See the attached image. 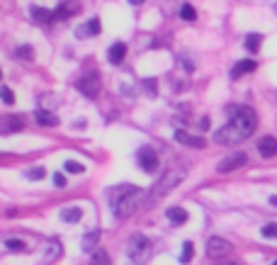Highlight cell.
<instances>
[{"instance_id": "1", "label": "cell", "mask_w": 277, "mask_h": 265, "mask_svg": "<svg viewBox=\"0 0 277 265\" xmlns=\"http://www.w3.org/2000/svg\"><path fill=\"white\" fill-rule=\"evenodd\" d=\"M255 129V112L250 107H236L234 117L226 122V124L214 134V141L222 144V146H229V144H238V141L248 139Z\"/></svg>"}, {"instance_id": "2", "label": "cell", "mask_w": 277, "mask_h": 265, "mask_svg": "<svg viewBox=\"0 0 277 265\" xmlns=\"http://www.w3.org/2000/svg\"><path fill=\"white\" fill-rule=\"evenodd\" d=\"M112 214L117 217V219H126V217H131L138 207V200H141V192H138L136 187H131V185H122V187H117V190H112Z\"/></svg>"}, {"instance_id": "3", "label": "cell", "mask_w": 277, "mask_h": 265, "mask_svg": "<svg viewBox=\"0 0 277 265\" xmlns=\"http://www.w3.org/2000/svg\"><path fill=\"white\" fill-rule=\"evenodd\" d=\"M182 178H185V170H168L166 175L161 178V182L151 190V197H163L166 192H170L173 187H178L182 182Z\"/></svg>"}, {"instance_id": "4", "label": "cell", "mask_w": 277, "mask_h": 265, "mask_svg": "<svg viewBox=\"0 0 277 265\" xmlns=\"http://www.w3.org/2000/svg\"><path fill=\"white\" fill-rule=\"evenodd\" d=\"M76 88L83 93L85 98H97V93H100V73L90 71V73L81 76L78 83H76Z\"/></svg>"}, {"instance_id": "5", "label": "cell", "mask_w": 277, "mask_h": 265, "mask_svg": "<svg viewBox=\"0 0 277 265\" xmlns=\"http://www.w3.org/2000/svg\"><path fill=\"white\" fill-rule=\"evenodd\" d=\"M126 253H129V258H134V260L146 258V255H149V238L146 236H131L129 238V246H126Z\"/></svg>"}, {"instance_id": "6", "label": "cell", "mask_w": 277, "mask_h": 265, "mask_svg": "<svg viewBox=\"0 0 277 265\" xmlns=\"http://www.w3.org/2000/svg\"><path fill=\"white\" fill-rule=\"evenodd\" d=\"M138 168L146 170V173H153L158 168V154L153 151L151 146H141L138 149Z\"/></svg>"}, {"instance_id": "7", "label": "cell", "mask_w": 277, "mask_h": 265, "mask_svg": "<svg viewBox=\"0 0 277 265\" xmlns=\"http://www.w3.org/2000/svg\"><path fill=\"white\" fill-rule=\"evenodd\" d=\"M234 253V246L229 243V241H224V238H217L212 236L207 241V255L209 258H219V255H231Z\"/></svg>"}, {"instance_id": "8", "label": "cell", "mask_w": 277, "mask_h": 265, "mask_svg": "<svg viewBox=\"0 0 277 265\" xmlns=\"http://www.w3.org/2000/svg\"><path fill=\"white\" fill-rule=\"evenodd\" d=\"M25 119L20 114H5L0 117V134H15V131H22Z\"/></svg>"}, {"instance_id": "9", "label": "cell", "mask_w": 277, "mask_h": 265, "mask_svg": "<svg viewBox=\"0 0 277 265\" xmlns=\"http://www.w3.org/2000/svg\"><path fill=\"white\" fill-rule=\"evenodd\" d=\"M246 161H248V156L238 151V154H231L229 158H224L222 163H219V168H217V170H219V173H231V170H236V168L246 166Z\"/></svg>"}, {"instance_id": "10", "label": "cell", "mask_w": 277, "mask_h": 265, "mask_svg": "<svg viewBox=\"0 0 277 265\" xmlns=\"http://www.w3.org/2000/svg\"><path fill=\"white\" fill-rule=\"evenodd\" d=\"M78 10H81V0H63L54 10V20H66L71 15H76Z\"/></svg>"}, {"instance_id": "11", "label": "cell", "mask_w": 277, "mask_h": 265, "mask_svg": "<svg viewBox=\"0 0 277 265\" xmlns=\"http://www.w3.org/2000/svg\"><path fill=\"white\" fill-rule=\"evenodd\" d=\"M100 29H102V22H100V17H93L90 22H85L83 27L76 29V37H78V39H85V37H95V34H100Z\"/></svg>"}, {"instance_id": "12", "label": "cell", "mask_w": 277, "mask_h": 265, "mask_svg": "<svg viewBox=\"0 0 277 265\" xmlns=\"http://www.w3.org/2000/svg\"><path fill=\"white\" fill-rule=\"evenodd\" d=\"M258 151H260L263 158H272L277 154V139L275 137H263L258 141Z\"/></svg>"}, {"instance_id": "13", "label": "cell", "mask_w": 277, "mask_h": 265, "mask_svg": "<svg viewBox=\"0 0 277 265\" xmlns=\"http://www.w3.org/2000/svg\"><path fill=\"white\" fill-rule=\"evenodd\" d=\"M175 141H180V144H185V146H192V149H204V146H207V144H204V139L192 137V134H187V131H182V129H178V131H175Z\"/></svg>"}, {"instance_id": "14", "label": "cell", "mask_w": 277, "mask_h": 265, "mask_svg": "<svg viewBox=\"0 0 277 265\" xmlns=\"http://www.w3.org/2000/svg\"><path fill=\"white\" fill-rule=\"evenodd\" d=\"M255 69H258V63L253 58H243V61H238L234 69H231V78H241L243 73H253Z\"/></svg>"}, {"instance_id": "15", "label": "cell", "mask_w": 277, "mask_h": 265, "mask_svg": "<svg viewBox=\"0 0 277 265\" xmlns=\"http://www.w3.org/2000/svg\"><path fill=\"white\" fill-rule=\"evenodd\" d=\"M124 56H126V44H122V42L112 44L110 51H107V58H110V63H114V66H119L124 61Z\"/></svg>"}, {"instance_id": "16", "label": "cell", "mask_w": 277, "mask_h": 265, "mask_svg": "<svg viewBox=\"0 0 277 265\" xmlns=\"http://www.w3.org/2000/svg\"><path fill=\"white\" fill-rule=\"evenodd\" d=\"M166 217H168V219H170L173 224H178V226L187 222V212L182 210V207H168V210H166Z\"/></svg>"}, {"instance_id": "17", "label": "cell", "mask_w": 277, "mask_h": 265, "mask_svg": "<svg viewBox=\"0 0 277 265\" xmlns=\"http://www.w3.org/2000/svg\"><path fill=\"white\" fill-rule=\"evenodd\" d=\"M61 219L68 224H76L83 219V210L81 207H66V210H61Z\"/></svg>"}, {"instance_id": "18", "label": "cell", "mask_w": 277, "mask_h": 265, "mask_svg": "<svg viewBox=\"0 0 277 265\" xmlns=\"http://www.w3.org/2000/svg\"><path fill=\"white\" fill-rule=\"evenodd\" d=\"M97 241H100V231H88V234H85L83 236V243H81V248H83V251H88V253H93L95 251V246H97Z\"/></svg>"}, {"instance_id": "19", "label": "cell", "mask_w": 277, "mask_h": 265, "mask_svg": "<svg viewBox=\"0 0 277 265\" xmlns=\"http://www.w3.org/2000/svg\"><path fill=\"white\" fill-rule=\"evenodd\" d=\"M34 119H37V124H44V126H56V124H58V119H56L51 112H46V110H37Z\"/></svg>"}, {"instance_id": "20", "label": "cell", "mask_w": 277, "mask_h": 265, "mask_svg": "<svg viewBox=\"0 0 277 265\" xmlns=\"http://www.w3.org/2000/svg\"><path fill=\"white\" fill-rule=\"evenodd\" d=\"M260 44H263V37L255 34V32H250L248 37H246V49H248L250 54H258L260 51Z\"/></svg>"}, {"instance_id": "21", "label": "cell", "mask_w": 277, "mask_h": 265, "mask_svg": "<svg viewBox=\"0 0 277 265\" xmlns=\"http://www.w3.org/2000/svg\"><path fill=\"white\" fill-rule=\"evenodd\" d=\"M32 17L37 22H54V13H49L44 8H37V5H32Z\"/></svg>"}, {"instance_id": "22", "label": "cell", "mask_w": 277, "mask_h": 265, "mask_svg": "<svg viewBox=\"0 0 277 265\" xmlns=\"http://www.w3.org/2000/svg\"><path fill=\"white\" fill-rule=\"evenodd\" d=\"M192 253H194L192 241H185V243H182V253H180V263L182 265L190 263V260H192Z\"/></svg>"}, {"instance_id": "23", "label": "cell", "mask_w": 277, "mask_h": 265, "mask_svg": "<svg viewBox=\"0 0 277 265\" xmlns=\"http://www.w3.org/2000/svg\"><path fill=\"white\" fill-rule=\"evenodd\" d=\"M90 265H112V260H110V255H107L105 251H93Z\"/></svg>"}, {"instance_id": "24", "label": "cell", "mask_w": 277, "mask_h": 265, "mask_svg": "<svg viewBox=\"0 0 277 265\" xmlns=\"http://www.w3.org/2000/svg\"><path fill=\"white\" fill-rule=\"evenodd\" d=\"M180 17L185 20V22H192L194 17H197V13H194V8L190 5V3H185V5L180 8Z\"/></svg>"}, {"instance_id": "25", "label": "cell", "mask_w": 277, "mask_h": 265, "mask_svg": "<svg viewBox=\"0 0 277 265\" xmlns=\"http://www.w3.org/2000/svg\"><path fill=\"white\" fill-rule=\"evenodd\" d=\"M5 246H8L10 251H25V241H22V238H8Z\"/></svg>"}, {"instance_id": "26", "label": "cell", "mask_w": 277, "mask_h": 265, "mask_svg": "<svg viewBox=\"0 0 277 265\" xmlns=\"http://www.w3.org/2000/svg\"><path fill=\"white\" fill-rule=\"evenodd\" d=\"M0 100H5L8 105H15V95L10 88H5V85H0Z\"/></svg>"}, {"instance_id": "27", "label": "cell", "mask_w": 277, "mask_h": 265, "mask_svg": "<svg viewBox=\"0 0 277 265\" xmlns=\"http://www.w3.org/2000/svg\"><path fill=\"white\" fill-rule=\"evenodd\" d=\"M44 175H46V170H44V168H29V170H27L29 180H42Z\"/></svg>"}, {"instance_id": "28", "label": "cell", "mask_w": 277, "mask_h": 265, "mask_svg": "<svg viewBox=\"0 0 277 265\" xmlns=\"http://www.w3.org/2000/svg\"><path fill=\"white\" fill-rule=\"evenodd\" d=\"M263 236L265 238H277V224H265V226H263Z\"/></svg>"}, {"instance_id": "29", "label": "cell", "mask_w": 277, "mask_h": 265, "mask_svg": "<svg viewBox=\"0 0 277 265\" xmlns=\"http://www.w3.org/2000/svg\"><path fill=\"white\" fill-rule=\"evenodd\" d=\"M66 173H83V163H78V161H68V163H66Z\"/></svg>"}, {"instance_id": "30", "label": "cell", "mask_w": 277, "mask_h": 265, "mask_svg": "<svg viewBox=\"0 0 277 265\" xmlns=\"http://www.w3.org/2000/svg\"><path fill=\"white\" fill-rule=\"evenodd\" d=\"M17 56H20V58H32V56H34V51H32V46H29V44H25V46H22V49H17Z\"/></svg>"}, {"instance_id": "31", "label": "cell", "mask_w": 277, "mask_h": 265, "mask_svg": "<svg viewBox=\"0 0 277 265\" xmlns=\"http://www.w3.org/2000/svg\"><path fill=\"white\" fill-rule=\"evenodd\" d=\"M58 253H61V246H58V243H54V246H51V251L46 253V258H44V263H51V260H54L56 255H58Z\"/></svg>"}, {"instance_id": "32", "label": "cell", "mask_w": 277, "mask_h": 265, "mask_svg": "<svg viewBox=\"0 0 277 265\" xmlns=\"http://www.w3.org/2000/svg\"><path fill=\"white\" fill-rule=\"evenodd\" d=\"M54 185H56V187H66V185H68L66 175H63V173H56V175H54Z\"/></svg>"}, {"instance_id": "33", "label": "cell", "mask_w": 277, "mask_h": 265, "mask_svg": "<svg viewBox=\"0 0 277 265\" xmlns=\"http://www.w3.org/2000/svg\"><path fill=\"white\" fill-rule=\"evenodd\" d=\"M144 88H146L149 93H156V81H153V78H149V81H144Z\"/></svg>"}, {"instance_id": "34", "label": "cell", "mask_w": 277, "mask_h": 265, "mask_svg": "<svg viewBox=\"0 0 277 265\" xmlns=\"http://www.w3.org/2000/svg\"><path fill=\"white\" fill-rule=\"evenodd\" d=\"M199 129H202V131L209 129V117H202V119H199Z\"/></svg>"}, {"instance_id": "35", "label": "cell", "mask_w": 277, "mask_h": 265, "mask_svg": "<svg viewBox=\"0 0 277 265\" xmlns=\"http://www.w3.org/2000/svg\"><path fill=\"white\" fill-rule=\"evenodd\" d=\"M270 205H272V207H277V195L270 197Z\"/></svg>"}, {"instance_id": "36", "label": "cell", "mask_w": 277, "mask_h": 265, "mask_svg": "<svg viewBox=\"0 0 277 265\" xmlns=\"http://www.w3.org/2000/svg\"><path fill=\"white\" fill-rule=\"evenodd\" d=\"M131 5H141V3H146V0H129Z\"/></svg>"}, {"instance_id": "37", "label": "cell", "mask_w": 277, "mask_h": 265, "mask_svg": "<svg viewBox=\"0 0 277 265\" xmlns=\"http://www.w3.org/2000/svg\"><path fill=\"white\" fill-rule=\"evenodd\" d=\"M272 265H277V260H275V263H272Z\"/></svg>"}]
</instances>
